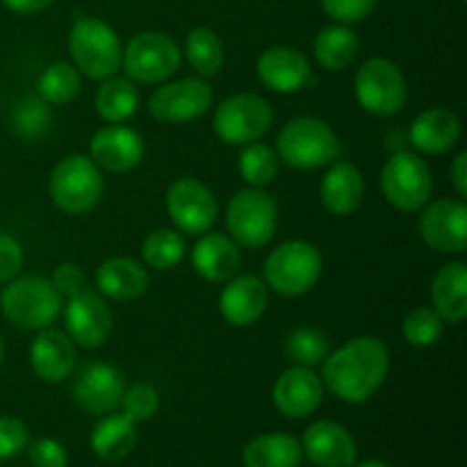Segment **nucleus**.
Returning <instances> with one entry per match:
<instances>
[{"label":"nucleus","instance_id":"1","mask_svg":"<svg viewBox=\"0 0 467 467\" xmlns=\"http://www.w3.org/2000/svg\"><path fill=\"white\" fill-rule=\"evenodd\" d=\"M390 372V351L374 336L351 337L322 363L324 390L347 404H365L386 383Z\"/></svg>","mask_w":467,"mask_h":467},{"label":"nucleus","instance_id":"2","mask_svg":"<svg viewBox=\"0 0 467 467\" xmlns=\"http://www.w3.org/2000/svg\"><path fill=\"white\" fill-rule=\"evenodd\" d=\"M274 150L285 167L313 171L340 158V140L324 119L296 117L278 130Z\"/></svg>","mask_w":467,"mask_h":467},{"label":"nucleus","instance_id":"3","mask_svg":"<svg viewBox=\"0 0 467 467\" xmlns=\"http://www.w3.org/2000/svg\"><path fill=\"white\" fill-rule=\"evenodd\" d=\"M68 55L80 76L100 82L119 73L123 46L117 30L103 18L82 16L68 32Z\"/></svg>","mask_w":467,"mask_h":467},{"label":"nucleus","instance_id":"4","mask_svg":"<svg viewBox=\"0 0 467 467\" xmlns=\"http://www.w3.org/2000/svg\"><path fill=\"white\" fill-rule=\"evenodd\" d=\"M64 299L55 290L50 278L21 276L5 283L0 295L3 317L18 331L48 328L62 315Z\"/></svg>","mask_w":467,"mask_h":467},{"label":"nucleus","instance_id":"5","mask_svg":"<svg viewBox=\"0 0 467 467\" xmlns=\"http://www.w3.org/2000/svg\"><path fill=\"white\" fill-rule=\"evenodd\" d=\"M322 254L306 240H287L269 251L263 263V281L281 296H304L322 278Z\"/></svg>","mask_w":467,"mask_h":467},{"label":"nucleus","instance_id":"6","mask_svg":"<svg viewBox=\"0 0 467 467\" xmlns=\"http://www.w3.org/2000/svg\"><path fill=\"white\" fill-rule=\"evenodd\" d=\"M105 181L100 169L89 155L73 153L55 164L48 178V194L62 213L87 214L100 203Z\"/></svg>","mask_w":467,"mask_h":467},{"label":"nucleus","instance_id":"7","mask_svg":"<svg viewBox=\"0 0 467 467\" xmlns=\"http://www.w3.org/2000/svg\"><path fill=\"white\" fill-rule=\"evenodd\" d=\"M226 228L231 240L244 249H263L278 228V203L265 187H244L226 205Z\"/></svg>","mask_w":467,"mask_h":467},{"label":"nucleus","instance_id":"8","mask_svg":"<svg viewBox=\"0 0 467 467\" xmlns=\"http://www.w3.org/2000/svg\"><path fill=\"white\" fill-rule=\"evenodd\" d=\"M354 96L360 108L379 119L400 114L409 100V85L392 59L369 57L356 71Z\"/></svg>","mask_w":467,"mask_h":467},{"label":"nucleus","instance_id":"9","mask_svg":"<svg viewBox=\"0 0 467 467\" xmlns=\"http://www.w3.org/2000/svg\"><path fill=\"white\" fill-rule=\"evenodd\" d=\"M274 123V108L267 99L251 91L233 94L217 105L213 130L223 144L246 146L260 141Z\"/></svg>","mask_w":467,"mask_h":467},{"label":"nucleus","instance_id":"10","mask_svg":"<svg viewBox=\"0 0 467 467\" xmlns=\"http://www.w3.org/2000/svg\"><path fill=\"white\" fill-rule=\"evenodd\" d=\"M381 192L392 208L420 213L433 194V176L427 160L413 150L390 155L381 169Z\"/></svg>","mask_w":467,"mask_h":467},{"label":"nucleus","instance_id":"11","mask_svg":"<svg viewBox=\"0 0 467 467\" xmlns=\"http://www.w3.org/2000/svg\"><path fill=\"white\" fill-rule=\"evenodd\" d=\"M182 50L176 39L164 32H140L123 46L121 68L132 82L158 85L181 68Z\"/></svg>","mask_w":467,"mask_h":467},{"label":"nucleus","instance_id":"12","mask_svg":"<svg viewBox=\"0 0 467 467\" xmlns=\"http://www.w3.org/2000/svg\"><path fill=\"white\" fill-rule=\"evenodd\" d=\"M167 214L178 233L203 235L213 231L219 217V203L214 192L199 178H178L167 190Z\"/></svg>","mask_w":467,"mask_h":467},{"label":"nucleus","instance_id":"13","mask_svg":"<svg viewBox=\"0 0 467 467\" xmlns=\"http://www.w3.org/2000/svg\"><path fill=\"white\" fill-rule=\"evenodd\" d=\"M418 233L429 249L461 255L467 249V205L463 199L429 201L418 217Z\"/></svg>","mask_w":467,"mask_h":467},{"label":"nucleus","instance_id":"14","mask_svg":"<svg viewBox=\"0 0 467 467\" xmlns=\"http://www.w3.org/2000/svg\"><path fill=\"white\" fill-rule=\"evenodd\" d=\"M213 87L203 78H182L164 82L150 94L149 114L160 123H187L213 108Z\"/></svg>","mask_w":467,"mask_h":467},{"label":"nucleus","instance_id":"15","mask_svg":"<svg viewBox=\"0 0 467 467\" xmlns=\"http://www.w3.org/2000/svg\"><path fill=\"white\" fill-rule=\"evenodd\" d=\"M62 317L67 327L64 333L82 349H99L112 333V310L105 296L89 287L68 296L62 306Z\"/></svg>","mask_w":467,"mask_h":467},{"label":"nucleus","instance_id":"16","mask_svg":"<svg viewBox=\"0 0 467 467\" xmlns=\"http://www.w3.org/2000/svg\"><path fill=\"white\" fill-rule=\"evenodd\" d=\"M324 400V383L313 368L292 365L278 374L272 401L287 420H304L319 409Z\"/></svg>","mask_w":467,"mask_h":467},{"label":"nucleus","instance_id":"17","mask_svg":"<svg viewBox=\"0 0 467 467\" xmlns=\"http://www.w3.org/2000/svg\"><path fill=\"white\" fill-rule=\"evenodd\" d=\"M123 390V374L114 365L96 360L85 365L73 381V400L82 410L94 415H108L119 409Z\"/></svg>","mask_w":467,"mask_h":467},{"label":"nucleus","instance_id":"18","mask_svg":"<svg viewBox=\"0 0 467 467\" xmlns=\"http://www.w3.org/2000/svg\"><path fill=\"white\" fill-rule=\"evenodd\" d=\"M89 158L96 167L112 173H126L140 167L144 160V140L137 130L123 123L99 128L89 141Z\"/></svg>","mask_w":467,"mask_h":467},{"label":"nucleus","instance_id":"19","mask_svg":"<svg viewBox=\"0 0 467 467\" xmlns=\"http://www.w3.org/2000/svg\"><path fill=\"white\" fill-rule=\"evenodd\" d=\"M255 76L276 94H296L313 80L308 57L292 46H272L263 50L255 62Z\"/></svg>","mask_w":467,"mask_h":467},{"label":"nucleus","instance_id":"20","mask_svg":"<svg viewBox=\"0 0 467 467\" xmlns=\"http://www.w3.org/2000/svg\"><path fill=\"white\" fill-rule=\"evenodd\" d=\"M269 306V287L254 274H240L226 281L219 295V313L223 322L235 328H246L263 319Z\"/></svg>","mask_w":467,"mask_h":467},{"label":"nucleus","instance_id":"21","mask_svg":"<svg viewBox=\"0 0 467 467\" xmlns=\"http://www.w3.org/2000/svg\"><path fill=\"white\" fill-rule=\"evenodd\" d=\"M301 450L317 467H351L358 461V445L349 429L333 420H319L304 431Z\"/></svg>","mask_w":467,"mask_h":467},{"label":"nucleus","instance_id":"22","mask_svg":"<svg viewBox=\"0 0 467 467\" xmlns=\"http://www.w3.org/2000/svg\"><path fill=\"white\" fill-rule=\"evenodd\" d=\"M30 368L44 383L67 381L76 368V345L59 328H41L30 345Z\"/></svg>","mask_w":467,"mask_h":467},{"label":"nucleus","instance_id":"23","mask_svg":"<svg viewBox=\"0 0 467 467\" xmlns=\"http://www.w3.org/2000/svg\"><path fill=\"white\" fill-rule=\"evenodd\" d=\"M365 196L363 171L349 160H336L328 164L319 185L322 205L336 217H349L360 208Z\"/></svg>","mask_w":467,"mask_h":467},{"label":"nucleus","instance_id":"24","mask_svg":"<svg viewBox=\"0 0 467 467\" xmlns=\"http://www.w3.org/2000/svg\"><path fill=\"white\" fill-rule=\"evenodd\" d=\"M463 135L461 119L447 108H427L410 123V144L418 153L442 155L450 153Z\"/></svg>","mask_w":467,"mask_h":467},{"label":"nucleus","instance_id":"25","mask_svg":"<svg viewBox=\"0 0 467 467\" xmlns=\"http://www.w3.org/2000/svg\"><path fill=\"white\" fill-rule=\"evenodd\" d=\"M240 265V246L223 233H203L192 249V267L208 283H226L235 276Z\"/></svg>","mask_w":467,"mask_h":467},{"label":"nucleus","instance_id":"26","mask_svg":"<svg viewBox=\"0 0 467 467\" xmlns=\"http://www.w3.org/2000/svg\"><path fill=\"white\" fill-rule=\"evenodd\" d=\"M96 292L105 299L132 301L140 299L149 290V272L144 265L128 255L108 258L96 267Z\"/></svg>","mask_w":467,"mask_h":467},{"label":"nucleus","instance_id":"27","mask_svg":"<svg viewBox=\"0 0 467 467\" xmlns=\"http://www.w3.org/2000/svg\"><path fill=\"white\" fill-rule=\"evenodd\" d=\"M431 308L445 324H461L467 315V267L461 260L442 265L431 283Z\"/></svg>","mask_w":467,"mask_h":467},{"label":"nucleus","instance_id":"28","mask_svg":"<svg viewBox=\"0 0 467 467\" xmlns=\"http://www.w3.org/2000/svg\"><path fill=\"white\" fill-rule=\"evenodd\" d=\"M91 450L100 461L117 463L128 459L137 445V424L130 422L123 413L100 415L96 427L91 429Z\"/></svg>","mask_w":467,"mask_h":467},{"label":"nucleus","instance_id":"29","mask_svg":"<svg viewBox=\"0 0 467 467\" xmlns=\"http://www.w3.org/2000/svg\"><path fill=\"white\" fill-rule=\"evenodd\" d=\"M360 53V39L349 26L333 23L322 27L313 41V55L324 71H347Z\"/></svg>","mask_w":467,"mask_h":467},{"label":"nucleus","instance_id":"30","mask_svg":"<svg viewBox=\"0 0 467 467\" xmlns=\"http://www.w3.org/2000/svg\"><path fill=\"white\" fill-rule=\"evenodd\" d=\"M301 461V441L290 433H265L242 450L244 467H299Z\"/></svg>","mask_w":467,"mask_h":467},{"label":"nucleus","instance_id":"31","mask_svg":"<svg viewBox=\"0 0 467 467\" xmlns=\"http://www.w3.org/2000/svg\"><path fill=\"white\" fill-rule=\"evenodd\" d=\"M94 108L103 121L123 123L140 109V91L130 78L109 76L100 80L94 96Z\"/></svg>","mask_w":467,"mask_h":467},{"label":"nucleus","instance_id":"32","mask_svg":"<svg viewBox=\"0 0 467 467\" xmlns=\"http://www.w3.org/2000/svg\"><path fill=\"white\" fill-rule=\"evenodd\" d=\"M185 57L201 78H214L223 68V44L210 27H194L185 39Z\"/></svg>","mask_w":467,"mask_h":467},{"label":"nucleus","instance_id":"33","mask_svg":"<svg viewBox=\"0 0 467 467\" xmlns=\"http://www.w3.org/2000/svg\"><path fill=\"white\" fill-rule=\"evenodd\" d=\"M82 89V76L73 64L53 62L41 71L36 80V96L46 105H67L78 99Z\"/></svg>","mask_w":467,"mask_h":467},{"label":"nucleus","instance_id":"34","mask_svg":"<svg viewBox=\"0 0 467 467\" xmlns=\"http://www.w3.org/2000/svg\"><path fill=\"white\" fill-rule=\"evenodd\" d=\"M187 254L185 240L176 228H155L141 242V260L146 267L169 272L182 263Z\"/></svg>","mask_w":467,"mask_h":467},{"label":"nucleus","instance_id":"35","mask_svg":"<svg viewBox=\"0 0 467 467\" xmlns=\"http://www.w3.org/2000/svg\"><path fill=\"white\" fill-rule=\"evenodd\" d=\"M283 351L292 360V365L317 368V365L324 363L328 351H331V342H328L327 333H322L319 328L296 327L283 340Z\"/></svg>","mask_w":467,"mask_h":467},{"label":"nucleus","instance_id":"36","mask_svg":"<svg viewBox=\"0 0 467 467\" xmlns=\"http://www.w3.org/2000/svg\"><path fill=\"white\" fill-rule=\"evenodd\" d=\"M281 171V160L272 146L263 141H251L242 146L240 176L249 187H267L276 181Z\"/></svg>","mask_w":467,"mask_h":467},{"label":"nucleus","instance_id":"37","mask_svg":"<svg viewBox=\"0 0 467 467\" xmlns=\"http://www.w3.org/2000/svg\"><path fill=\"white\" fill-rule=\"evenodd\" d=\"M445 333V319L431 308V306H420L413 308L401 322V336L410 347L427 349L433 347Z\"/></svg>","mask_w":467,"mask_h":467},{"label":"nucleus","instance_id":"38","mask_svg":"<svg viewBox=\"0 0 467 467\" xmlns=\"http://www.w3.org/2000/svg\"><path fill=\"white\" fill-rule=\"evenodd\" d=\"M12 126L21 137L35 140L50 126L48 105L39 96H26L12 112Z\"/></svg>","mask_w":467,"mask_h":467},{"label":"nucleus","instance_id":"39","mask_svg":"<svg viewBox=\"0 0 467 467\" xmlns=\"http://www.w3.org/2000/svg\"><path fill=\"white\" fill-rule=\"evenodd\" d=\"M121 413L126 415L130 422L141 424L149 422L158 415L160 410V395L153 386L149 383H135V386L126 388L121 397Z\"/></svg>","mask_w":467,"mask_h":467},{"label":"nucleus","instance_id":"40","mask_svg":"<svg viewBox=\"0 0 467 467\" xmlns=\"http://www.w3.org/2000/svg\"><path fill=\"white\" fill-rule=\"evenodd\" d=\"M30 445V431L23 420L0 415V461H9L26 451Z\"/></svg>","mask_w":467,"mask_h":467},{"label":"nucleus","instance_id":"41","mask_svg":"<svg viewBox=\"0 0 467 467\" xmlns=\"http://www.w3.org/2000/svg\"><path fill=\"white\" fill-rule=\"evenodd\" d=\"M328 18L342 26L360 23L377 9L379 0H319Z\"/></svg>","mask_w":467,"mask_h":467},{"label":"nucleus","instance_id":"42","mask_svg":"<svg viewBox=\"0 0 467 467\" xmlns=\"http://www.w3.org/2000/svg\"><path fill=\"white\" fill-rule=\"evenodd\" d=\"M32 467H67L68 454L64 445L55 438H39L26 447Z\"/></svg>","mask_w":467,"mask_h":467},{"label":"nucleus","instance_id":"43","mask_svg":"<svg viewBox=\"0 0 467 467\" xmlns=\"http://www.w3.org/2000/svg\"><path fill=\"white\" fill-rule=\"evenodd\" d=\"M26 255L18 240L9 233H0V283H9L21 274Z\"/></svg>","mask_w":467,"mask_h":467},{"label":"nucleus","instance_id":"44","mask_svg":"<svg viewBox=\"0 0 467 467\" xmlns=\"http://www.w3.org/2000/svg\"><path fill=\"white\" fill-rule=\"evenodd\" d=\"M55 290L59 292L62 299L78 295L80 290H85V272L78 267L76 263H62L53 269V276H50Z\"/></svg>","mask_w":467,"mask_h":467},{"label":"nucleus","instance_id":"45","mask_svg":"<svg viewBox=\"0 0 467 467\" xmlns=\"http://www.w3.org/2000/svg\"><path fill=\"white\" fill-rule=\"evenodd\" d=\"M450 181L454 185L456 196L465 199L467 196V150H461L450 167Z\"/></svg>","mask_w":467,"mask_h":467},{"label":"nucleus","instance_id":"46","mask_svg":"<svg viewBox=\"0 0 467 467\" xmlns=\"http://www.w3.org/2000/svg\"><path fill=\"white\" fill-rule=\"evenodd\" d=\"M0 3L16 14H36L41 9L50 7L55 0H0Z\"/></svg>","mask_w":467,"mask_h":467},{"label":"nucleus","instance_id":"47","mask_svg":"<svg viewBox=\"0 0 467 467\" xmlns=\"http://www.w3.org/2000/svg\"><path fill=\"white\" fill-rule=\"evenodd\" d=\"M351 467H390V465H386L383 461H363V463H354Z\"/></svg>","mask_w":467,"mask_h":467},{"label":"nucleus","instance_id":"48","mask_svg":"<svg viewBox=\"0 0 467 467\" xmlns=\"http://www.w3.org/2000/svg\"><path fill=\"white\" fill-rule=\"evenodd\" d=\"M5 358V342H3V336H0V363H3Z\"/></svg>","mask_w":467,"mask_h":467},{"label":"nucleus","instance_id":"49","mask_svg":"<svg viewBox=\"0 0 467 467\" xmlns=\"http://www.w3.org/2000/svg\"><path fill=\"white\" fill-rule=\"evenodd\" d=\"M461 3H465V0H461Z\"/></svg>","mask_w":467,"mask_h":467}]
</instances>
